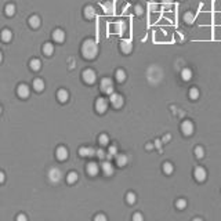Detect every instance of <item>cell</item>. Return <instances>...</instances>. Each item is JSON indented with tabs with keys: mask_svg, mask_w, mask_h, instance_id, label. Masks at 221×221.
Returning a JSON list of instances; mask_svg holds the SVG:
<instances>
[{
	"mask_svg": "<svg viewBox=\"0 0 221 221\" xmlns=\"http://www.w3.org/2000/svg\"><path fill=\"white\" fill-rule=\"evenodd\" d=\"M61 177H62L61 170L57 169V167H53V169L49 172V178H50V181L51 182H58L61 180Z\"/></svg>",
	"mask_w": 221,
	"mask_h": 221,
	"instance_id": "obj_8",
	"label": "cell"
},
{
	"mask_svg": "<svg viewBox=\"0 0 221 221\" xmlns=\"http://www.w3.org/2000/svg\"><path fill=\"white\" fill-rule=\"evenodd\" d=\"M29 25H31V28L36 29L40 26V18L37 15H32L31 18H29Z\"/></svg>",
	"mask_w": 221,
	"mask_h": 221,
	"instance_id": "obj_22",
	"label": "cell"
},
{
	"mask_svg": "<svg viewBox=\"0 0 221 221\" xmlns=\"http://www.w3.org/2000/svg\"><path fill=\"white\" fill-rule=\"evenodd\" d=\"M96 221H107V217L104 216V214H98V216H96Z\"/></svg>",
	"mask_w": 221,
	"mask_h": 221,
	"instance_id": "obj_42",
	"label": "cell"
},
{
	"mask_svg": "<svg viewBox=\"0 0 221 221\" xmlns=\"http://www.w3.org/2000/svg\"><path fill=\"white\" fill-rule=\"evenodd\" d=\"M0 113H2V107H0Z\"/></svg>",
	"mask_w": 221,
	"mask_h": 221,
	"instance_id": "obj_50",
	"label": "cell"
},
{
	"mask_svg": "<svg viewBox=\"0 0 221 221\" xmlns=\"http://www.w3.org/2000/svg\"><path fill=\"white\" fill-rule=\"evenodd\" d=\"M84 17H86L87 19H93L94 17H96V8H94L93 6H87V7L84 8Z\"/></svg>",
	"mask_w": 221,
	"mask_h": 221,
	"instance_id": "obj_18",
	"label": "cell"
},
{
	"mask_svg": "<svg viewBox=\"0 0 221 221\" xmlns=\"http://www.w3.org/2000/svg\"><path fill=\"white\" fill-rule=\"evenodd\" d=\"M101 169H102V173H104L105 176H112V174H113V172H115V170H113V164H112L109 160L102 162Z\"/></svg>",
	"mask_w": 221,
	"mask_h": 221,
	"instance_id": "obj_9",
	"label": "cell"
},
{
	"mask_svg": "<svg viewBox=\"0 0 221 221\" xmlns=\"http://www.w3.org/2000/svg\"><path fill=\"white\" fill-rule=\"evenodd\" d=\"M126 200H127L129 205H133V203H135V200H137V196H135L134 192H129L127 195H126Z\"/></svg>",
	"mask_w": 221,
	"mask_h": 221,
	"instance_id": "obj_33",
	"label": "cell"
},
{
	"mask_svg": "<svg viewBox=\"0 0 221 221\" xmlns=\"http://www.w3.org/2000/svg\"><path fill=\"white\" fill-rule=\"evenodd\" d=\"M184 22L188 23V25H192V23L195 22V14L191 13V11H187V13L184 14Z\"/></svg>",
	"mask_w": 221,
	"mask_h": 221,
	"instance_id": "obj_19",
	"label": "cell"
},
{
	"mask_svg": "<svg viewBox=\"0 0 221 221\" xmlns=\"http://www.w3.org/2000/svg\"><path fill=\"white\" fill-rule=\"evenodd\" d=\"M116 163L119 167H125L127 164V156L125 154H117L116 155Z\"/></svg>",
	"mask_w": 221,
	"mask_h": 221,
	"instance_id": "obj_17",
	"label": "cell"
},
{
	"mask_svg": "<svg viewBox=\"0 0 221 221\" xmlns=\"http://www.w3.org/2000/svg\"><path fill=\"white\" fill-rule=\"evenodd\" d=\"M98 142L101 144V147H107L108 144H109V137H108L107 134H101L98 138Z\"/></svg>",
	"mask_w": 221,
	"mask_h": 221,
	"instance_id": "obj_31",
	"label": "cell"
},
{
	"mask_svg": "<svg viewBox=\"0 0 221 221\" xmlns=\"http://www.w3.org/2000/svg\"><path fill=\"white\" fill-rule=\"evenodd\" d=\"M163 172L166 173V174H172V173L174 172V167H173V164L170 163V162H164L163 163Z\"/></svg>",
	"mask_w": 221,
	"mask_h": 221,
	"instance_id": "obj_29",
	"label": "cell"
},
{
	"mask_svg": "<svg viewBox=\"0 0 221 221\" xmlns=\"http://www.w3.org/2000/svg\"><path fill=\"white\" fill-rule=\"evenodd\" d=\"M189 98L191 100H198L199 98V90L196 87H192L189 90Z\"/></svg>",
	"mask_w": 221,
	"mask_h": 221,
	"instance_id": "obj_32",
	"label": "cell"
},
{
	"mask_svg": "<svg viewBox=\"0 0 221 221\" xmlns=\"http://www.w3.org/2000/svg\"><path fill=\"white\" fill-rule=\"evenodd\" d=\"M4 180H6L4 173H2V172H0V184H2V182H4Z\"/></svg>",
	"mask_w": 221,
	"mask_h": 221,
	"instance_id": "obj_44",
	"label": "cell"
},
{
	"mask_svg": "<svg viewBox=\"0 0 221 221\" xmlns=\"http://www.w3.org/2000/svg\"><path fill=\"white\" fill-rule=\"evenodd\" d=\"M134 11H135V14H137V15H142V14H144V7H142V6H140V4H137V6H135V8H134Z\"/></svg>",
	"mask_w": 221,
	"mask_h": 221,
	"instance_id": "obj_38",
	"label": "cell"
},
{
	"mask_svg": "<svg viewBox=\"0 0 221 221\" xmlns=\"http://www.w3.org/2000/svg\"><path fill=\"white\" fill-rule=\"evenodd\" d=\"M68 155H69V152L65 147H58L57 151H55V156H57L58 160H66Z\"/></svg>",
	"mask_w": 221,
	"mask_h": 221,
	"instance_id": "obj_10",
	"label": "cell"
},
{
	"mask_svg": "<svg viewBox=\"0 0 221 221\" xmlns=\"http://www.w3.org/2000/svg\"><path fill=\"white\" fill-rule=\"evenodd\" d=\"M176 206H177V209L182 210V209L187 207V200H185V199H178V200L176 202Z\"/></svg>",
	"mask_w": 221,
	"mask_h": 221,
	"instance_id": "obj_35",
	"label": "cell"
},
{
	"mask_svg": "<svg viewBox=\"0 0 221 221\" xmlns=\"http://www.w3.org/2000/svg\"><path fill=\"white\" fill-rule=\"evenodd\" d=\"M181 78H182V80H185V82L191 80V78H192V70H191L189 68H184V69L181 70Z\"/></svg>",
	"mask_w": 221,
	"mask_h": 221,
	"instance_id": "obj_21",
	"label": "cell"
},
{
	"mask_svg": "<svg viewBox=\"0 0 221 221\" xmlns=\"http://www.w3.org/2000/svg\"><path fill=\"white\" fill-rule=\"evenodd\" d=\"M79 155L83 156V158H87V156H94L96 155V149L90 148V147H82L79 149Z\"/></svg>",
	"mask_w": 221,
	"mask_h": 221,
	"instance_id": "obj_13",
	"label": "cell"
},
{
	"mask_svg": "<svg viewBox=\"0 0 221 221\" xmlns=\"http://www.w3.org/2000/svg\"><path fill=\"white\" fill-rule=\"evenodd\" d=\"M0 37H2L3 42H10L11 37H13V33H11L10 29H3L2 33H0Z\"/></svg>",
	"mask_w": 221,
	"mask_h": 221,
	"instance_id": "obj_20",
	"label": "cell"
},
{
	"mask_svg": "<svg viewBox=\"0 0 221 221\" xmlns=\"http://www.w3.org/2000/svg\"><path fill=\"white\" fill-rule=\"evenodd\" d=\"M162 4L164 8H170L173 7V0H162Z\"/></svg>",
	"mask_w": 221,
	"mask_h": 221,
	"instance_id": "obj_39",
	"label": "cell"
},
{
	"mask_svg": "<svg viewBox=\"0 0 221 221\" xmlns=\"http://www.w3.org/2000/svg\"><path fill=\"white\" fill-rule=\"evenodd\" d=\"M170 138H172L170 135H164V137H163V142H167V141H170Z\"/></svg>",
	"mask_w": 221,
	"mask_h": 221,
	"instance_id": "obj_47",
	"label": "cell"
},
{
	"mask_svg": "<svg viewBox=\"0 0 221 221\" xmlns=\"http://www.w3.org/2000/svg\"><path fill=\"white\" fill-rule=\"evenodd\" d=\"M78 178H79V176H78V173H76V172H70L69 174L66 176L68 184H75V182L78 181Z\"/></svg>",
	"mask_w": 221,
	"mask_h": 221,
	"instance_id": "obj_25",
	"label": "cell"
},
{
	"mask_svg": "<svg viewBox=\"0 0 221 221\" xmlns=\"http://www.w3.org/2000/svg\"><path fill=\"white\" fill-rule=\"evenodd\" d=\"M82 54L86 60H94L98 54V44L96 43V40L87 39L84 40L82 44Z\"/></svg>",
	"mask_w": 221,
	"mask_h": 221,
	"instance_id": "obj_1",
	"label": "cell"
},
{
	"mask_svg": "<svg viewBox=\"0 0 221 221\" xmlns=\"http://www.w3.org/2000/svg\"><path fill=\"white\" fill-rule=\"evenodd\" d=\"M53 39L57 43H62L64 40H65V32H64L62 29H55V31L53 32Z\"/></svg>",
	"mask_w": 221,
	"mask_h": 221,
	"instance_id": "obj_12",
	"label": "cell"
},
{
	"mask_svg": "<svg viewBox=\"0 0 221 221\" xmlns=\"http://www.w3.org/2000/svg\"><path fill=\"white\" fill-rule=\"evenodd\" d=\"M17 94L21 98H28L29 97V87L26 84H19L18 88H17Z\"/></svg>",
	"mask_w": 221,
	"mask_h": 221,
	"instance_id": "obj_14",
	"label": "cell"
},
{
	"mask_svg": "<svg viewBox=\"0 0 221 221\" xmlns=\"http://www.w3.org/2000/svg\"><path fill=\"white\" fill-rule=\"evenodd\" d=\"M142 219H144V217H142V214H141V213H135L134 216H133V220H134V221H142Z\"/></svg>",
	"mask_w": 221,
	"mask_h": 221,
	"instance_id": "obj_41",
	"label": "cell"
},
{
	"mask_svg": "<svg viewBox=\"0 0 221 221\" xmlns=\"http://www.w3.org/2000/svg\"><path fill=\"white\" fill-rule=\"evenodd\" d=\"M33 88L36 91H43L44 88V82L42 80V79H35L33 80Z\"/></svg>",
	"mask_w": 221,
	"mask_h": 221,
	"instance_id": "obj_26",
	"label": "cell"
},
{
	"mask_svg": "<svg viewBox=\"0 0 221 221\" xmlns=\"http://www.w3.org/2000/svg\"><path fill=\"white\" fill-rule=\"evenodd\" d=\"M120 50H122V53H125V54H130L133 50V44L130 40H122V43H120Z\"/></svg>",
	"mask_w": 221,
	"mask_h": 221,
	"instance_id": "obj_15",
	"label": "cell"
},
{
	"mask_svg": "<svg viewBox=\"0 0 221 221\" xmlns=\"http://www.w3.org/2000/svg\"><path fill=\"white\" fill-rule=\"evenodd\" d=\"M193 177H195V180L198 182H203V181H206V178H207V172H206L205 167L198 166L195 169V172H193Z\"/></svg>",
	"mask_w": 221,
	"mask_h": 221,
	"instance_id": "obj_4",
	"label": "cell"
},
{
	"mask_svg": "<svg viewBox=\"0 0 221 221\" xmlns=\"http://www.w3.org/2000/svg\"><path fill=\"white\" fill-rule=\"evenodd\" d=\"M147 148H148V149H152V148H154V145H152V144H148V147H147Z\"/></svg>",
	"mask_w": 221,
	"mask_h": 221,
	"instance_id": "obj_48",
	"label": "cell"
},
{
	"mask_svg": "<svg viewBox=\"0 0 221 221\" xmlns=\"http://www.w3.org/2000/svg\"><path fill=\"white\" fill-rule=\"evenodd\" d=\"M82 78H83V80L86 82L87 84H93V83H96V80H97V75L93 69H86L83 72V75H82Z\"/></svg>",
	"mask_w": 221,
	"mask_h": 221,
	"instance_id": "obj_5",
	"label": "cell"
},
{
	"mask_svg": "<svg viewBox=\"0 0 221 221\" xmlns=\"http://www.w3.org/2000/svg\"><path fill=\"white\" fill-rule=\"evenodd\" d=\"M40 68H42V62H40V60L35 58V60L31 61V69L32 70H40Z\"/></svg>",
	"mask_w": 221,
	"mask_h": 221,
	"instance_id": "obj_28",
	"label": "cell"
},
{
	"mask_svg": "<svg viewBox=\"0 0 221 221\" xmlns=\"http://www.w3.org/2000/svg\"><path fill=\"white\" fill-rule=\"evenodd\" d=\"M43 53H44V55L50 57V55L54 53V46H53L51 43H46V44L43 46Z\"/></svg>",
	"mask_w": 221,
	"mask_h": 221,
	"instance_id": "obj_23",
	"label": "cell"
},
{
	"mask_svg": "<svg viewBox=\"0 0 221 221\" xmlns=\"http://www.w3.org/2000/svg\"><path fill=\"white\" fill-rule=\"evenodd\" d=\"M100 87H101L102 93L108 94V96H111V94L113 93V82H112L109 78H104V79H102Z\"/></svg>",
	"mask_w": 221,
	"mask_h": 221,
	"instance_id": "obj_2",
	"label": "cell"
},
{
	"mask_svg": "<svg viewBox=\"0 0 221 221\" xmlns=\"http://www.w3.org/2000/svg\"><path fill=\"white\" fill-rule=\"evenodd\" d=\"M125 29H126V26L123 25V23L120 22V21L115 23V31H116V33H117V35H122V32L125 31Z\"/></svg>",
	"mask_w": 221,
	"mask_h": 221,
	"instance_id": "obj_34",
	"label": "cell"
},
{
	"mask_svg": "<svg viewBox=\"0 0 221 221\" xmlns=\"http://www.w3.org/2000/svg\"><path fill=\"white\" fill-rule=\"evenodd\" d=\"M104 7H105V10H107V13H112V11H113V8H115V4L112 2H109V3H107Z\"/></svg>",
	"mask_w": 221,
	"mask_h": 221,
	"instance_id": "obj_37",
	"label": "cell"
},
{
	"mask_svg": "<svg viewBox=\"0 0 221 221\" xmlns=\"http://www.w3.org/2000/svg\"><path fill=\"white\" fill-rule=\"evenodd\" d=\"M2 60H3V54H2V51H0V62H2Z\"/></svg>",
	"mask_w": 221,
	"mask_h": 221,
	"instance_id": "obj_49",
	"label": "cell"
},
{
	"mask_svg": "<svg viewBox=\"0 0 221 221\" xmlns=\"http://www.w3.org/2000/svg\"><path fill=\"white\" fill-rule=\"evenodd\" d=\"M57 98L60 100V102H66L68 98H69V93H68L65 88H61L57 93Z\"/></svg>",
	"mask_w": 221,
	"mask_h": 221,
	"instance_id": "obj_16",
	"label": "cell"
},
{
	"mask_svg": "<svg viewBox=\"0 0 221 221\" xmlns=\"http://www.w3.org/2000/svg\"><path fill=\"white\" fill-rule=\"evenodd\" d=\"M108 109V101L105 98H102V97H100V98H97L96 101V111L98 112V113H105Z\"/></svg>",
	"mask_w": 221,
	"mask_h": 221,
	"instance_id": "obj_6",
	"label": "cell"
},
{
	"mask_svg": "<svg viewBox=\"0 0 221 221\" xmlns=\"http://www.w3.org/2000/svg\"><path fill=\"white\" fill-rule=\"evenodd\" d=\"M17 220H22V221H25V220H26V217L23 216V214H19V216L17 217Z\"/></svg>",
	"mask_w": 221,
	"mask_h": 221,
	"instance_id": "obj_46",
	"label": "cell"
},
{
	"mask_svg": "<svg viewBox=\"0 0 221 221\" xmlns=\"http://www.w3.org/2000/svg\"><path fill=\"white\" fill-rule=\"evenodd\" d=\"M96 156H98L100 159H104V158H105V156H107V155H105L104 149H97V151H96Z\"/></svg>",
	"mask_w": 221,
	"mask_h": 221,
	"instance_id": "obj_40",
	"label": "cell"
},
{
	"mask_svg": "<svg viewBox=\"0 0 221 221\" xmlns=\"http://www.w3.org/2000/svg\"><path fill=\"white\" fill-rule=\"evenodd\" d=\"M117 155V147L116 145H109V149H108V155L107 158L108 159H112L113 156Z\"/></svg>",
	"mask_w": 221,
	"mask_h": 221,
	"instance_id": "obj_30",
	"label": "cell"
},
{
	"mask_svg": "<svg viewBox=\"0 0 221 221\" xmlns=\"http://www.w3.org/2000/svg\"><path fill=\"white\" fill-rule=\"evenodd\" d=\"M98 172H100V166L96 163V162H90V163L87 164V174L88 176L94 177V176L98 174Z\"/></svg>",
	"mask_w": 221,
	"mask_h": 221,
	"instance_id": "obj_11",
	"label": "cell"
},
{
	"mask_svg": "<svg viewBox=\"0 0 221 221\" xmlns=\"http://www.w3.org/2000/svg\"><path fill=\"white\" fill-rule=\"evenodd\" d=\"M115 78H116V80L119 82V83H123V82L126 80V72L123 69H117L116 73H115Z\"/></svg>",
	"mask_w": 221,
	"mask_h": 221,
	"instance_id": "obj_24",
	"label": "cell"
},
{
	"mask_svg": "<svg viewBox=\"0 0 221 221\" xmlns=\"http://www.w3.org/2000/svg\"><path fill=\"white\" fill-rule=\"evenodd\" d=\"M181 131L185 135H192L193 134V123L191 120H184L181 125Z\"/></svg>",
	"mask_w": 221,
	"mask_h": 221,
	"instance_id": "obj_7",
	"label": "cell"
},
{
	"mask_svg": "<svg viewBox=\"0 0 221 221\" xmlns=\"http://www.w3.org/2000/svg\"><path fill=\"white\" fill-rule=\"evenodd\" d=\"M155 147H156V148H160V147H162V141L156 140V141H155Z\"/></svg>",
	"mask_w": 221,
	"mask_h": 221,
	"instance_id": "obj_45",
	"label": "cell"
},
{
	"mask_svg": "<svg viewBox=\"0 0 221 221\" xmlns=\"http://www.w3.org/2000/svg\"><path fill=\"white\" fill-rule=\"evenodd\" d=\"M195 155H196V158L198 159H202L203 156H205V151H203L202 147H196L195 148Z\"/></svg>",
	"mask_w": 221,
	"mask_h": 221,
	"instance_id": "obj_36",
	"label": "cell"
},
{
	"mask_svg": "<svg viewBox=\"0 0 221 221\" xmlns=\"http://www.w3.org/2000/svg\"><path fill=\"white\" fill-rule=\"evenodd\" d=\"M109 100H111V104L113 108H122L123 104H125V98H123L122 94H117V93H112L109 96Z\"/></svg>",
	"mask_w": 221,
	"mask_h": 221,
	"instance_id": "obj_3",
	"label": "cell"
},
{
	"mask_svg": "<svg viewBox=\"0 0 221 221\" xmlns=\"http://www.w3.org/2000/svg\"><path fill=\"white\" fill-rule=\"evenodd\" d=\"M148 7H149V10H151V11H154V13H155L156 10H158V4H155V3H151V4H149Z\"/></svg>",
	"mask_w": 221,
	"mask_h": 221,
	"instance_id": "obj_43",
	"label": "cell"
},
{
	"mask_svg": "<svg viewBox=\"0 0 221 221\" xmlns=\"http://www.w3.org/2000/svg\"><path fill=\"white\" fill-rule=\"evenodd\" d=\"M4 11H6V15H8V17L14 15V14H15V6H14L13 3H10V4L6 6Z\"/></svg>",
	"mask_w": 221,
	"mask_h": 221,
	"instance_id": "obj_27",
	"label": "cell"
}]
</instances>
